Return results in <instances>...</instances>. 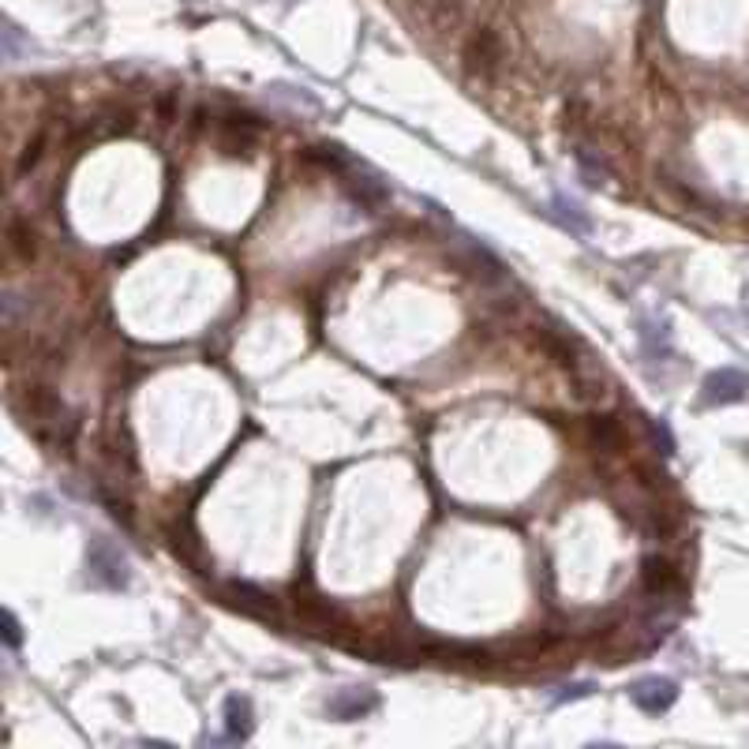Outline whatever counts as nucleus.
<instances>
[{
	"label": "nucleus",
	"mask_w": 749,
	"mask_h": 749,
	"mask_svg": "<svg viewBox=\"0 0 749 749\" xmlns=\"http://www.w3.org/2000/svg\"><path fill=\"white\" fill-rule=\"evenodd\" d=\"M499 60H502L499 34L491 27H480L469 38V45H465V68H469L472 75H480V79H491L495 68H499Z\"/></svg>",
	"instance_id": "4"
},
{
	"label": "nucleus",
	"mask_w": 749,
	"mask_h": 749,
	"mask_svg": "<svg viewBox=\"0 0 749 749\" xmlns=\"http://www.w3.org/2000/svg\"><path fill=\"white\" fill-rule=\"evenodd\" d=\"M596 690L592 682H581V686H570L566 693H559V705H566V701H577V697H588V693Z\"/></svg>",
	"instance_id": "20"
},
{
	"label": "nucleus",
	"mask_w": 749,
	"mask_h": 749,
	"mask_svg": "<svg viewBox=\"0 0 749 749\" xmlns=\"http://www.w3.org/2000/svg\"><path fill=\"white\" fill-rule=\"evenodd\" d=\"M19 401H23V416L34 424V435H38V439H53V442H60V446H72V435H75L72 412H68V405H64L49 386L30 382V386H23V397H19Z\"/></svg>",
	"instance_id": "1"
},
{
	"label": "nucleus",
	"mask_w": 749,
	"mask_h": 749,
	"mask_svg": "<svg viewBox=\"0 0 749 749\" xmlns=\"http://www.w3.org/2000/svg\"><path fill=\"white\" fill-rule=\"evenodd\" d=\"M648 431H652V439H656V446H660V454H675V439H671V431H667L663 420H652Z\"/></svg>",
	"instance_id": "18"
},
{
	"label": "nucleus",
	"mask_w": 749,
	"mask_h": 749,
	"mask_svg": "<svg viewBox=\"0 0 749 749\" xmlns=\"http://www.w3.org/2000/svg\"><path fill=\"white\" fill-rule=\"evenodd\" d=\"M630 701L641 712H648V716H660V712H667V708L678 701V682L675 678H641V682H633L630 686Z\"/></svg>",
	"instance_id": "3"
},
{
	"label": "nucleus",
	"mask_w": 749,
	"mask_h": 749,
	"mask_svg": "<svg viewBox=\"0 0 749 749\" xmlns=\"http://www.w3.org/2000/svg\"><path fill=\"white\" fill-rule=\"evenodd\" d=\"M555 214H559V221L566 225V229H570V233H577V236L588 233V218L581 214V206L570 203L566 195H555Z\"/></svg>",
	"instance_id": "16"
},
{
	"label": "nucleus",
	"mask_w": 749,
	"mask_h": 749,
	"mask_svg": "<svg viewBox=\"0 0 749 749\" xmlns=\"http://www.w3.org/2000/svg\"><path fill=\"white\" fill-rule=\"evenodd\" d=\"M225 731H229L233 742L251 738V731H255V712H251L248 697H240V693L225 697Z\"/></svg>",
	"instance_id": "11"
},
{
	"label": "nucleus",
	"mask_w": 749,
	"mask_h": 749,
	"mask_svg": "<svg viewBox=\"0 0 749 749\" xmlns=\"http://www.w3.org/2000/svg\"><path fill=\"white\" fill-rule=\"evenodd\" d=\"M229 596H233V607L248 611V615L278 618V603H274V596H266L263 588L248 585V581H229Z\"/></svg>",
	"instance_id": "8"
},
{
	"label": "nucleus",
	"mask_w": 749,
	"mask_h": 749,
	"mask_svg": "<svg viewBox=\"0 0 749 749\" xmlns=\"http://www.w3.org/2000/svg\"><path fill=\"white\" fill-rule=\"evenodd\" d=\"M42 147H45V135H34L27 147H23V154H19V165H15V173H19V177H27L30 169L38 165V158H42Z\"/></svg>",
	"instance_id": "17"
},
{
	"label": "nucleus",
	"mask_w": 749,
	"mask_h": 749,
	"mask_svg": "<svg viewBox=\"0 0 749 749\" xmlns=\"http://www.w3.org/2000/svg\"><path fill=\"white\" fill-rule=\"evenodd\" d=\"M87 570H90V581L102 588H124L128 585V559L120 555L117 547L109 540H94L87 551Z\"/></svg>",
	"instance_id": "2"
},
{
	"label": "nucleus",
	"mask_w": 749,
	"mask_h": 749,
	"mask_svg": "<svg viewBox=\"0 0 749 749\" xmlns=\"http://www.w3.org/2000/svg\"><path fill=\"white\" fill-rule=\"evenodd\" d=\"M375 705H379V697L364 686V690H341L338 697H330V716L334 720H360V716H368V712H375Z\"/></svg>",
	"instance_id": "9"
},
{
	"label": "nucleus",
	"mask_w": 749,
	"mask_h": 749,
	"mask_svg": "<svg viewBox=\"0 0 749 749\" xmlns=\"http://www.w3.org/2000/svg\"><path fill=\"white\" fill-rule=\"evenodd\" d=\"M225 135H229V147H248L259 135V120L248 113H233V117H225Z\"/></svg>",
	"instance_id": "14"
},
{
	"label": "nucleus",
	"mask_w": 749,
	"mask_h": 749,
	"mask_svg": "<svg viewBox=\"0 0 749 749\" xmlns=\"http://www.w3.org/2000/svg\"><path fill=\"white\" fill-rule=\"evenodd\" d=\"M705 405H731L749 394V375L738 368H720L705 379Z\"/></svg>",
	"instance_id": "5"
},
{
	"label": "nucleus",
	"mask_w": 749,
	"mask_h": 749,
	"mask_svg": "<svg viewBox=\"0 0 749 749\" xmlns=\"http://www.w3.org/2000/svg\"><path fill=\"white\" fill-rule=\"evenodd\" d=\"M296 611H300V618H304L308 626H315V630H330V633L349 630V615L341 611L338 603L323 600V596H300V600H296Z\"/></svg>",
	"instance_id": "6"
},
{
	"label": "nucleus",
	"mask_w": 749,
	"mask_h": 749,
	"mask_svg": "<svg viewBox=\"0 0 749 749\" xmlns=\"http://www.w3.org/2000/svg\"><path fill=\"white\" fill-rule=\"evenodd\" d=\"M641 585H645L648 596H667L671 588H678V570L667 559L652 555V559L641 562Z\"/></svg>",
	"instance_id": "10"
},
{
	"label": "nucleus",
	"mask_w": 749,
	"mask_h": 749,
	"mask_svg": "<svg viewBox=\"0 0 749 749\" xmlns=\"http://www.w3.org/2000/svg\"><path fill=\"white\" fill-rule=\"evenodd\" d=\"M345 188H349V195H353L364 210H382V206L390 203V191L382 188V180L368 177V173H356L353 165L345 169Z\"/></svg>",
	"instance_id": "7"
},
{
	"label": "nucleus",
	"mask_w": 749,
	"mask_h": 749,
	"mask_svg": "<svg viewBox=\"0 0 749 749\" xmlns=\"http://www.w3.org/2000/svg\"><path fill=\"white\" fill-rule=\"evenodd\" d=\"M641 341H645L648 356H667V353H671V330H667V323L645 319V323H641Z\"/></svg>",
	"instance_id": "15"
},
{
	"label": "nucleus",
	"mask_w": 749,
	"mask_h": 749,
	"mask_svg": "<svg viewBox=\"0 0 749 749\" xmlns=\"http://www.w3.org/2000/svg\"><path fill=\"white\" fill-rule=\"evenodd\" d=\"M4 641H8V648H19V641H23V630H19V618L8 611L4 615Z\"/></svg>",
	"instance_id": "19"
},
{
	"label": "nucleus",
	"mask_w": 749,
	"mask_h": 749,
	"mask_svg": "<svg viewBox=\"0 0 749 749\" xmlns=\"http://www.w3.org/2000/svg\"><path fill=\"white\" fill-rule=\"evenodd\" d=\"M588 439L600 450H618L622 446V427L615 416H588Z\"/></svg>",
	"instance_id": "13"
},
{
	"label": "nucleus",
	"mask_w": 749,
	"mask_h": 749,
	"mask_svg": "<svg viewBox=\"0 0 749 749\" xmlns=\"http://www.w3.org/2000/svg\"><path fill=\"white\" fill-rule=\"evenodd\" d=\"M8 248H12L15 259H23V263H30L34 255H38V236H34V229H30L27 218H8Z\"/></svg>",
	"instance_id": "12"
}]
</instances>
